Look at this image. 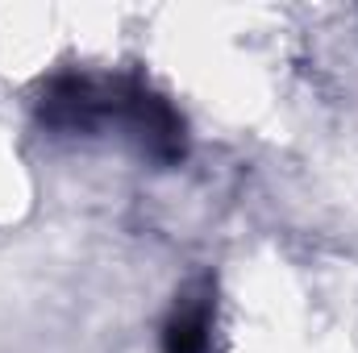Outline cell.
<instances>
[{
    "label": "cell",
    "mask_w": 358,
    "mask_h": 353,
    "mask_svg": "<svg viewBox=\"0 0 358 353\" xmlns=\"http://www.w3.org/2000/svg\"><path fill=\"white\" fill-rule=\"evenodd\" d=\"M38 121L55 137H117L155 167L187 154L179 108L138 75H63L42 88Z\"/></svg>",
    "instance_id": "cell-1"
},
{
    "label": "cell",
    "mask_w": 358,
    "mask_h": 353,
    "mask_svg": "<svg viewBox=\"0 0 358 353\" xmlns=\"http://www.w3.org/2000/svg\"><path fill=\"white\" fill-rule=\"evenodd\" d=\"M213 316H217V287L208 274H200L176 295V308L163 324V353H208Z\"/></svg>",
    "instance_id": "cell-2"
}]
</instances>
